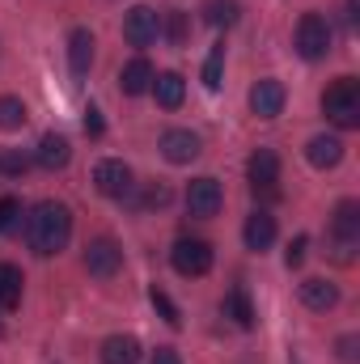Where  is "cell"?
<instances>
[{"label":"cell","mask_w":360,"mask_h":364,"mask_svg":"<svg viewBox=\"0 0 360 364\" xmlns=\"http://www.w3.org/2000/svg\"><path fill=\"white\" fill-rule=\"evenodd\" d=\"M68 237H73V212H68V203L43 199V203L30 208V216H26V246H30L38 259L60 255V250L68 246Z\"/></svg>","instance_id":"6da1fadb"},{"label":"cell","mask_w":360,"mask_h":364,"mask_svg":"<svg viewBox=\"0 0 360 364\" xmlns=\"http://www.w3.org/2000/svg\"><path fill=\"white\" fill-rule=\"evenodd\" d=\"M322 110H327V119H331L335 127H344V132L360 127V81L356 77L331 81L327 93H322Z\"/></svg>","instance_id":"7a4b0ae2"},{"label":"cell","mask_w":360,"mask_h":364,"mask_svg":"<svg viewBox=\"0 0 360 364\" xmlns=\"http://www.w3.org/2000/svg\"><path fill=\"white\" fill-rule=\"evenodd\" d=\"M292 43H297V55L301 60H327V51H331V26H327V17L322 13H305L301 21H297V34H292Z\"/></svg>","instance_id":"3957f363"},{"label":"cell","mask_w":360,"mask_h":364,"mask_svg":"<svg viewBox=\"0 0 360 364\" xmlns=\"http://www.w3.org/2000/svg\"><path fill=\"white\" fill-rule=\"evenodd\" d=\"M170 263H174L179 275L199 279V275L212 272V246L203 237H182V242H174V250H170Z\"/></svg>","instance_id":"277c9868"},{"label":"cell","mask_w":360,"mask_h":364,"mask_svg":"<svg viewBox=\"0 0 360 364\" xmlns=\"http://www.w3.org/2000/svg\"><path fill=\"white\" fill-rule=\"evenodd\" d=\"M85 272L93 279H115V275L123 272V250H119L115 237H93L90 246H85Z\"/></svg>","instance_id":"5b68a950"},{"label":"cell","mask_w":360,"mask_h":364,"mask_svg":"<svg viewBox=\"0 0 360 364\" xmlns=\"http://www.w3.org/2000/svg\"><path fill=\"white\" fill-rule=\"evenodd\" d=\"M93 186H97L106 199H132L136 178H132V170H127L119 157H106V161L93 166Z\"/></svg>","instance_id":"8992f818"},{"label":"cell","mask_w":360,"mask_h":364,"mask_svg":"<svg viewBox=\"0 0 360 364\" xmlns=\"http://www.w3.org/2000/svg\"><path fill=\"white\" fill-rule=\"evenodd\" d=\"M331 233H335V246H339V259L348 263L352 259V246L360 242V203L356 199H344L331 216Z\"/></svg>","instance_id":"52a82bcc"},{"label":"cell","mask_w":360,"mask_h":364,"mask_svg":"<svg viewBox=\"0 0 360 364\" xmlns=\"http://www.w3.org/2000/svg\"><path fill=\"white\" fill-rule=\"evenodd\" d=\"M221 203H225V191H221L216 178H195L186 186V212H191V216L208 220V216L221 212Z\"/></svg>","instance_id":"ba28073f"},{"label":"cell","mask_w":360,"mask_h":364,"mask_svg":"<svg viewBox=\"0 0 360 364\" xmlns=\"http://www.w3.org/2000/svg\"><path fill=\"white\" fill-rule=\"evenodd\" d=\"M157 13L149 9V4H136V9H127V17H123V38L132 43V47H149V43H157Z\"/></svg>","instance_id":"9c48e42d"},{"label":"cell","mask_w":360,"mask_h":364,"mask_svg":"<svg viewBox=\"0 0 360 364\" xmlns=\"http://www.w3.org/2000/svg\"><path fill=\"white\" fill-rule=\"evenodd\" d=\"M284 102H288V90H284L275 77H263V81L250 85V110H255L259 119H275V114H284Z\"/></svg>","instance_id":"30bf717a"},{"label":"cell","mask_w":360,"mask_h":364,"mask_svg":"<svg viewBox=\"0 0 360 364\" xmlns=\"http://www.w3.org/2000/svg\"><path fill=\"white\" fill-rule=\"evenodd\" d=\"M199 136L195 132H186V127H170L166 136H162V157L170 161V166H191L195 157H199Z\"/></svg>","instance_id":"8fae6325"},{"label":"cell","mask_w":360,"mask_h":364,"mask_svg":"<svg viewBox=\"0 0 360 364\" xmlns=\"http://www.w3.org/2000/svg\"><path fill=\"white\" fill-rule=\"evenodd\" d=\"M246 178L255 186V195L259 191H275V182H280V157L271 153V149H255L250 153V161H246Z\"/></svg>","instance_id":"7c38bea8"},{"label":"cell","mask_w":360,"mask_h":364,"mask_svg":"<svg viewBox=\"0 0 360 364\" xmlns=\"http://www.w3.org/2000/svg\"><path fill=\"white\" fill-rule=\"evenodd\" d=\"M297 292H301V305L314 309V314H327V309L339 305V288H335L331 279H318V275H314V279H301Z\"/></svg>","instance_id":"4fadbf2b"},{"label":"cell","mask_w":360,"mask_h":364,"mask_svg":"<svg viewBox=\"0 0 360 364\" xmlns=\"http://www.w3.org/2000/svg\"><path fill=\"white\" fill-rule=\"evenodd\" d=\"M305 161H309L314 170H335V166L344 161V140H339V136H314V140L305 144Z\"/></svg>","instance_id":"5bb4252c"},{"label":"cell","mask_w":360,"mask_h":364,"mask_svg":"<svg viewBox=\"0 0 360 364\" xmlns=\"http://www.w3.org/2000/svg\"><path fill=\"white\" fill-rule=\"evenodd\" d=\"M153 64L144 60V55H136V60H127L123 64V73H119V90L127 93V97H140V93H149L153 90Z\"/></svg>","instance_id":"9a60e30c"},{"label":"cell","mask_w":360,"mask_h":364,"mask_svg":"<svg viewBox=\"0 0 360 364\" xmlns=\"http://www.w3.org/2000/svg\"><path fill=\"white\" fill-rule=\"evenodd\" d=\"M242 237H246V250H255V255H263L271 242H275V216L271 212H250L246 216V229H242Z\"/></svg>","instance_id":"2e32d148"},{"label":"cell","mask_w":360,"mask_h":364,"mask_svg":"<svg viewBox=\"0 0 360 364\" xmlns=\"http://www.w3.org/2000/svg\"><path fill=\"white\" fill-rule=\"evenodd\" d=\"M34 161L43 166V170H64L68 161H73V149H68V140L64 136H55V132H47L43 140H38V149H34Z\"/></svg>","instance_id":"e0dca14e"},{"label":"cell","mask_w":360,"mask_h":364,"mask_svg":"<svg viewBox=\"0 0 360 364\" xmlns=\"http://www.w3.org/2000/svg\"><path fill=\"white\" fill-rule=\"evenodd\" d=\"M93 47H97V43H93V34L85 30V26L68 34V68H73L77 77H85V73L93 68Z\"/></svg>","instance_id":"ac0fdd59"},{"label":"cell","mask_w":360,"mask_h":364,"mask_svg":"<svg viewBox=\"0 0 360 364\" xmlns=\"http://www.w3.org/2000/svg\"><path fill=\"white\" fill-rule=\"evenodd\" d=\"M102 364H140V339L136 335H110L102 343Z\"/></svg>","instance_id":"d6986e66"},{"label":"cell","mask_w":360,"mask_h":364,"mask_svg":"<svg viewBox=\"0 0 360 364\" xmlns=\"http://www.w3.org/2000/svg\"><path fill=\"white\" fill-rule=\"evenodd\" d=\"M153 97H157V106H166V110H179L182 97H186V81H182L179 73H157L153 77Z\"/></svg>","instance_id":"ffe728a7"},{"label":"cell","mask_w":360,"mask_h":364,"mask_svg":"<svg viewBox=\"0 0 360 364\" xmlns=\"http://www.w3.org/2000/svg\"><path fill=\"white\" fill-rule=\"evenodd\" d=\"M157 30L170 38V47H186V38H191V21H186L182 9H166V13L157 17Z\"/></svg>","instance_id":"44dd1931"},{"label":"cell","mask_w":360,"mask_h":364,"mask_svg":"<svg viewBox=\"0 0 360 364\" xmlns=\"http://www.w3.org/2000/svg\"><path fill=\"white\" fill-rule=\"evenodd\" d=\"M225 318H233L242 331H255V305H250L246 288H233V292L225 296Z\"/></svg>","instance_id":"7402d4cb"},{"label":"cell","mask_w":360,"mask_h":364,"mask_svg":"<svg viewBox=\"0 0 360 364\" xmlns=\"http://www.w3.org/2000/svg\"><path fill=\"white\" fill-rule=\"evenodd\" d=\"M238 17H242V4H238V0H208V4H203V21L216 26V30L238 26Z\"/></svg>","instance_id":"603a6c76"},{"label":"cell","mask_w":360,"mask_h":364,"mask_svg":"<svg viewBox=\"0 0 360 364\" xmlns=\"http://www.w3.org/2000/svg\"><path fill=\"white\" fill-rule=\"evenodd\" d=\"M21 272L13 263H0V309H17L21 305Z\"/></svg>","instance_id":"cb8c5ba5"},{"label":"cell","mask_w":360,"mask_h":364,"mask_svg":"<svg viewBox=\"0 0 360 364\" xmlns=\"http://www.w3.org/2000/svg\"><path fill=\"white\" fill-rule=\"evenodd\" d=\"M26 119H30L26 102L13 97V93H4V97H0V127H4V132H17V127H26Z\"/></svg>","instance_id":"d4e9b609"},{"label":"cell","mask_w":360,"mask_h":364,"mask_svg":"<svg viewBox=\"0 0 360 364\" xmlns=\"http://www.w3.org/2000/svg\"><path fill=\"white\" fill-rule=\"evenodd\" d=\"M221 68H225V43H216L208 51V64H203V85L208 90H221Z\"/></svg>","instance_id":"484cf974"},{"label":"cell","mask_w":360,"mask_h":364,"mask_svg":"<svg viewBox=\"0 0 360 364\" xmlns=\"http://www.w3.org/2000/svg\"><path fill=\"white\" fill-rule=\"evenodd\" d=\"M149 301H153V309H157V314H162V318H166L170 326H182V314H179V305H174V301H170V296H166V292H162L157 284H153V292H149Z\"/></svg>","instance_id":"4316f807"},{"label":"cell","mask_w":360,"mask_h":364,"mask_svg":"<svg viewBox=\"0 0 360 364\" xmlns=\"http://www.w3.org/2000/svg\"><path fill=\"white\" fill-rule=\"evenodd\" d=\"M174 195H170V186L166 182H149L144 186V195H140V208H166Z\"/></svg>","instance_id":"83f0119b"},{"label":"cell","mask_w":360,"mask_h":364,"mask_svg":"<svg viewBox=\"0 0 360 364\" xmlns=\"http://www.w3.org/2000/svg\"><path fill=\"white\" fill-rule=\"evenodd\" d=\"M30 170V157H21V153H0V174H9V178H21Z\"/></svg>","instance_id":"f1b7e54d"},{"label":"cell","mask_w":360,"mask_h":364,"mask_svg":"<svg viewBox=\"0 0 360 364\" xmlns=\"http://www.w3.org/2000/svg\"><path fill=\"white\" fill-rule=\"evenodd\" d=\"M17 216H21V199L4 195V199H0V233H9V229L17 225Z\"/></svg>","instance_id":"f546056e"},{"label":"cell","mask_w":360,"mask_h":364,"mask_svg":"<svg viewBox=\"0 0 360 364\" xmlns=\"http://www.w3.org/2000/svg\"><path fill=\"white\" fill-rule=\"evenodd\" d=\"M305 255H309V237H292L288 250H284V263H288V267H301Z\"/></svg>","instance_id":"4dcf8cb0"},{"label":"cell","mask_w":360,"mask_h":364,"mask_svg":"<svg viewBox=\"0 0 360 364\" xmlns=\"http://www.w3.org/2000/svg\"><path fill=\"white\" fill-rule=\"evenodd\" d=\"M356 348H360V343H356V335H344V339L335 343V352H339V360H344V364H356V356H360Z\"/></svg>","instance_id":"1f68e13d"},{"label":"cell","mask_w":360,"mask_h":364,"mask_svg":"<svg viewBox=\"0 0 360 364\" xmlns=\"http://www.w3.org/2000/svg\"><path fill=\"white\" fill-rule=\"evenodd\" d=\"M85 132H90L93 140L106 132V123H102V110H97V106H90V110H85Z\"/></svg>","instance_id":"d6a6232c"},{"label":"cell","mask_w":360,"mask_h":364,"mask_svg":"<svg viewBox=\"0 0 360 364\" xmlns=\"http://www.w3.org/2000/svg\"><path fill=\"white\" fill-rule=\"evenodd\" d=\"M149 364H182V356H179V348H157L149 356Z\"/></svg>","instance_id":"836d02e7"},{"label":"cell","mask_w":360,"mask_h":364,"mask_svg":"<svg viewBox=\"0 0 360 364\" xmlns=\"http://www.w3.org/2000/svg\"><path fill=\"white\" fill-rule=\"evenodd\" d=\"M348 21H352V26L360 21V0H348Z\"/></svg>","instance_id":"e575fe53"}]
</instances>
